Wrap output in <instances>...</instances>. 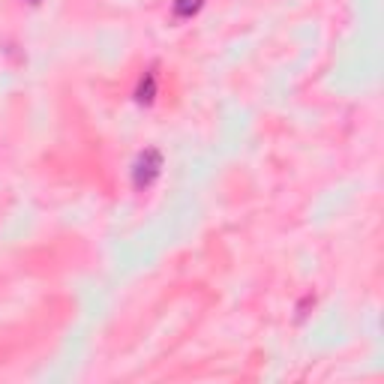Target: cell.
Returning a JSON list of instances; mask_svg holds the SVG:
<instances>
[{
	"label": "cell",
	"mask_w": 384,
	"mask_h": 384,
	"mask_svg": "<svg viewBox=\"0 0 384 384\" xmlns=\"http://www.w3.org/2000/svg\"><path fill=\"white\" fill-rule=\"evenodd\" d=\"M159 172H162V153L156 148H144L132 165V186L135 190H148L159 177Z\"/></svg>",
	"instance_id": "cell-1"
},
{
	"label": "cell",
	"mask_w": 384,
	"mask_h": 384,
	"mask_svg": "<svg viewBox=\"0 0 384 384\" xmlns=\"http://www.w3.org/2000/svg\"><path fill=\"white\" fill-rule=\"evenodd\" d=\"M153 97H156V75L153 72H148L141 79V84H139V90H135V99L139 102H144V105H150L153 102Z\"/></svg>",
	"instance_id": "cell-2"
},
{
	"label": "cell",
	"mask_w": 384,
	"mask_h": 384,
	"mask_svg": "<svg viewBox=\"0 0 384 384\" xmlns=\"http://www.w3.org/2000/svg\"><path fill=\"white\" fill-rule=\"evenodd\" d=\"M204 6V0H174V15L177 19H192Z\"/></svg>",
	"instance_id": "cell-3"
},
{
	"label": "cell",
	"mask_w": 384,
	"mask_h": 384,
	"mask_svg": "<svg viewBox=\"0 0 384 384\" xmlns=\"http://www.w3.org/2000/svg\"><path fill=\"white\" fill-rule=\"evenodd\" d=\"M28 3H39V0H28Z\"/></svg>",
	"instance_id": "cell-4"
}]
</instances>
